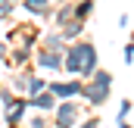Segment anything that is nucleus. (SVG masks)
<instances>
[{
    "mask_svg": "<svg viewBox=\"0 0 134 128\" xmlns=\"http://www.w3.org/2000/svg\"><path fill=\"white\" fill-rule=\"evenodd\" d=\"M50 116H53L50 119L53 128H78V122H81V106L75 100H59Z\"/></svg>",
    "mask_w": 134,
    "mask_h": 128,
    "instance_id": "nucleus-1",
    "label": "nucleus"
},
{
    "mask_svg": "<svg viewBox=\"0 0 134 128\" xmlns=\"http://www.w3.org/2000/svg\"><path fill=\"white\" fill-rule=\"evenodd\" d=\"M87 44H91V41L78 38V41H72L66 47V53H63V69H66L69 78H78V72H81V66H84V50H87Z\"/></svg>",
    "mask_w": 134,
    "mask_h": 128,
    "instance_id": "nucleus-2",
    "label": "nucleus"
},
{
    "mask_svg": "<svg viewBox=\"0 0 134 128\" xmlns=\"http://www.w3.org/2000/svg\"><path fill=\"white\" fill-rule=\"evenodd\" d=\"M81 88H84V81H81V78H66V81H47V91L56 97V100H75V97H81Z\"/></svg>",
    "mask_w": 134,
    "mask_h": 128,
    "instance_id": "nucleus-3",
    "label": "nucleus"
},
{
    "mask_svg": "<svg viewBox=\"0 0 134 128\" xmlns=\"http://www.w3.org/2000/svg\"><path fill=\"white\" fill-rule=\"evenodd\" d=\"M109 94H112V88H100V84H91V81H84V88H81L84 103H87V106H94V109H100L103 103L109 100Z\"/></svg>",
    "mask_w": 134,
    "mask_h": 128,
    "instance_id": "nucleus-4",
    "label": "nucleus"
},
{
    "mask_svg": "<svg viewBox=\"0 0 134 128\" xmlns=\"http://www.w3.org/2000/svg\"><path fill=\"white\" fill-rule=\"evenodd\" d=\"M3 119H6V125H22V122L28 119V97L16 94V103L3 113Z\"/></svg>",
    "mask_w": 134,
    "mask_h": 128,
    "instance_id": "nucleus-5",
    "label": "nucleus"
},
{
    "mask_svg": "<svg viewBox=\"0 0 134 128\" xmlns=\"http://www.w3.org/2000/svg\"><path fill=\"white\" fill-rule=\"evenodd\" d=\"M34 69H47V72H59L63 69V53H50V50H34Z\"/></svg>",
    "mask_w": 134,
    "mask_h": 128,
    "instance_id": "nucleus-6",
    "label": "nucleus"
},
{
    "mask_svg": "<svg viewBox=\"0 0 134 128\" xmlns=\"http://www.w3.org/2000/svg\"><path fill=\"white\" fill-rule=\"evenodd\" d=\"M56 103H59V100L50 94V91H41V94L28 97V109H34V113H47V116L56 109Z\"/></svg>",
    "mask_w": 134,
    "mask_h": 128,
    "instance_id": "nucleus-7",
    "label": "nucleus"
},
{
    "mask_svg": "<svg viewBox=\"0 0 134 128\" xmlns=\"http://www.w3.org/2000/svg\"><path fill=\"white\" fill-rule=\"evenodd\" d=\"M25 6L28 16H37V19H50L53 16V0H19Z\"/></svg>",
    "mask_w": 134,
    "mask_h": 128,
    "instance_id": "nucleus-8",
    "label": "nucleus"
},
{
    "mask_svg": "<svg viewBox=\"0 0 134 128\" xmlns=\"http://www.w3.org/2000/svg\"><path fill=\"white\" fill-rule=\"evenodd\" d=\"M100 69V56H97V47L94 44H87V50H84V66H81V72H78V78L81 81H87L94 72Z\"/></svg>",
    "mask_w": 134,
    "mask_h": 128,
    "instance_id": "nucleus-9",
    "label": "nucleus"
},
{
    "mask_svg": "<svg viewBox=\"0 0 134 128\" xmlns=\"http://www.w3.org/2000/svg\"><path fill=\"white\" fill-rule=\"evenodd\" d=\"M41 50H50V53H66V41H63V34L59 31H47V34H41V44H37Z\"/></svg>",
    "mask_w": 134,
    "mask_h": 128,
    "instance_id": "nucleus-10",
    "label": "nucleus"
},
{
    "mask_svg": "<svg viewBox=\"0 0 134 128\" xmlns=\"http://www.w3.org/2000/svg\"><path fill=\"white\" fill-rule=\"evenodd\" d=\"M34 75V66H28V69H22V72H16V75H13V81H9V91H13V94H28V78H31Z\"/></svg>",
    "mask_w": 134,
    "mask_h": 128,
    "instance_id": "nucleus-11",
    "label": "nucleus"
},
{
    "mask_svg": "<svg viewBox=\"0 0 134 128\" xmlns=\"http://www.w3.org/2000/svg\"><path fill=\"white\" fill-rule=\"evenodd\" d=\"M84 25H87V22H81V19H69L66 25H63V28H56V31L63 34V41H78V38H81V34H84Z\"/></svg>",
    "mask_w": 134,
    "mask_h": 128,
    "instance_id": "nucleus-12",
    "label": "nucleus"
},
{
    "mask_svg": "<svg viewBox=\"0 0 134 128\" xmlns=\"http://www.w3.org/2000/svg\"><path fill=\"white\" fill-rule=\"evenodd\" d=\"M28 60H31V50H25V47H19V44L6 53V63H9L13 72H16V69H22V66H28Z\"/></svg>",
    "mask_w": 134,
    "mask_h": 128,
    "instance_id": "nucleus-13",
    "label": "nucleus"
},
{
    "mask_svg": "<svg viewBox=\"0 0 134 128\" xmlns=\"http://www.w3.org/2000/svg\"><path fill=\"white\" fill-rule=\"evenodd\" d=\"M72 13H75V19L87 22L91 13H94V0H78V3H72Z\"/></svg>",
    "mask_w": 134,
    "mask_h": 128,
    "instance_id": "nucleus-14",
    "label": "nucleus"
},
{
    "mask_svg": "<svg viewBox=\"0 0 134 128\" xmlns=\"http://www.w3.org/2000/svg\"><path fill=\"white\" fill-rule=\"evenodd\" d=\"M69 19H75V13H72V3H63V6L53 13V22H56V28H63Z\"/></svg>",
    "mask_w": 134,
    "mask_h": 128,
    "instance_id": "nucleus-15",
    "label": "nucleus"
},
{
    "mask_svg": "<svg viewBox=\"0 0 134 128\" xmlns=\"http://www.w3.org/2000/svg\"><path fill=\"white\" fill-rule=\"evenodd\" d=\"M91 84H100V88H112V72H106V69H97L91 78H87Z\"/></svg>",
    "mask_w": 134,
    "mask_h": 128,
    "instance_id": "nucleus-16",
    "label": "nucleus"
},
{
    "mask_svg": "<svg viewBox=\"0 0 134 128\" xmlns=\"http://www.w3.org/2000/svg\"><path fill=\"white\" fill-rule=\"evenodd\" d=\"M41 91H47V81H44L41 75H31V78H28V94L25 97H34V94H41Z\"/></svg>",
    "mask_w": 134,
    "mask_h": 128,
    "instance_id": "nucleus-17",
    "label": "nucleus"
},
{
    "mask_svg": "<svg viewBox=\"0 0 134 128\" xmlns=\"http://www.w3.org/2000/svg\"><path fill=\"white\" fill-rule=\"evenodd\" d=\"M28 128H53V125L47 113H37V116H28Z\"/></svg>",
    "mask_w": 134,
    "mask_h": 128,
    "instance_id": "nucleus-18",
    "label": "nucleus"
},
{
    "mask_svg": "<svg viewBox=\"0 0 134 128\" xmlns=\"http://www.w3.org/2000/svg\"><path fill=\"white\" fill-rule=\"evenodd\" d=\"M16 6H19V0H6V3H0V22H6V19L16 13Z\"/></svg>",
    "mask_w": 134,
    "mask_h": 128,
    "instance_id": "nucleus-19",
    "label": "nucleus"
},
{
    "mask_svg": "<svg viewBox=\"0 0 134 128\" xmlns=\"http://www.w3.org/2000/svg\"><path fill=\"white\" fill-rule=\"evenodd\" d=\"M134 109V100H122L119 103V116H115V122H128V113Z\"/></svg>",
    "mask_w": 134,
    "mask_h": 128,
    "instance_id": "nucleus-20",
    "label": "nucleus"
},
{
    "mask_svg": "<svg viewBox=\"0 0 134 128\" xmlns=\"http://www.w3.org/2000/svg\"><path fill=\"white\" fill-rule=\"evenodd\" d=\"M13 103H16V94H13L9 88H0V106H3V113H6Z\"/></svg>",
    "mask_w": 134,
    "mask_h": 128,
    "instance_id": "nucleus-21",
    "label": "nucleus"
},
{
    "mask_svg": "<svg viewBox=\"0 0 134 128\" xmlns=\"http://www.w3.org/2000/svg\"><path fill=\"white\" fill-rule=\"evenodd\" d=\"M78 128H100V116H91V119H81Z\"/></svg>",
    "mask_w": 134,
    "mask_h": 128,
    "instance_id": "nucleus-22",
    "label": "nucleus"
},
{
    "mask_svg": "<svg viewBox=\"0 0 134 128\" xmlns=\"http://www.w3.org/2000/svg\"><path fill=\"white\" fill-rule=\"evenodd\" d=\"M125 63H134V41L125 44Z\"/></svg>",
    "mask_w": 134,
    "mask_h": 128,
    "instance_id": "nucleus-23",
    "label": "nucleus"
},
{
    "mask_svg": "<svg viewBox=\"0 0 134 128\" xmlns=\"http://www.w3.org/2000/svg\"><path fill=\"white\" fill-rule=\"evenodd\" d=\"M6 53H9V47H6V41L0 38V63H6Z\"/></svg>",
    "mask_w": 134,
    "mask_h": 128,
    "instance_id": "nucleus-24",
    "label": "nucleus"
},
{
    "mask_svg": "<svg viewBox=\"0 0 134 128\" xmlns=\"http://www.w3.org/2000/svg\"><path fill=\"white\" fill-rule=\"evenodd\" d=\"M119 128H134V125H128V122H119Z\"/></svg>",
    "mask_w": 134,
    "mask_h": 128,
    "instance_id": "nucleus-25",
    "label": "nucleus"
},
{
    "mask_svg": "<svg viewBox=\"0 0 134 128\" xmlns=\"http://www.w3.org/2000/svg\"><path fill=\"white\" fill-rule=\"evenodd\" d=\"M6 128H25V125H6Z\"/></svg>",
    "mask_w": 134,
    "mask_h": 128,
    "instance_id": "nucleus-26",
    "label": "nucleus"
},
{
    "mask_svg": "<svg viewBox=\"0 0 134 128\" xmlns=\"http://www.w3.org/2000/svg\"><path fill=\"white\" fill-rule=\"evenodd\" d=\"M0 3H6V0H0Z\"/></svg>",
    "mask_w": 134,
    "mask_h": 128,
    "instance_id": "nucleus-27",
    "label": "nucleus"
}]
</instances>
